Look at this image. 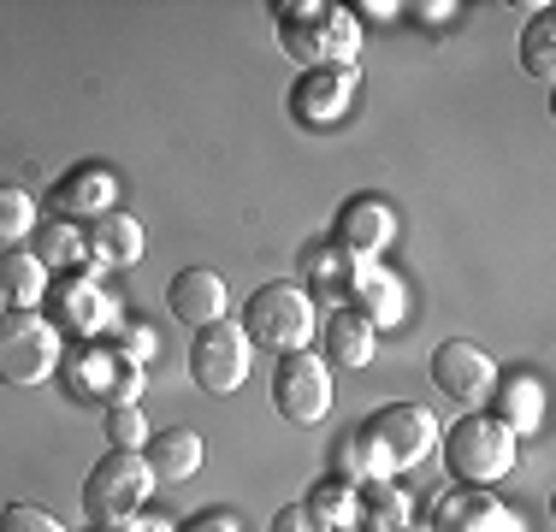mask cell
<instances>
[{"instance_id": "1", "label": "cell", "mask_w": 556, "mask_h": 532, "mask_svg": "<svg viewBox=\"0 0 556 532\" xmlns=\"http://www.w3.org/2000/svg\"><path fill=\"white\" fill-rule=\"evenodd\" d=\"M278 42L290 60H302V72H320V65H355L362 48V24L350 7H320V0H278Z\"/></svg>"}, {"instance_id": "2", "label": "cell", "mask_w": 556, "mask_h": 532, "mask_svg": "<svg viewBox=\"0 0 556 532\" xmlns=\"http://www.w3.org/2000/svg\"><path fill=\"white\" fill-rule=\"evenodd\" d=\"M439 449H444V468L456 485H497V479L515 468V456H521V438L473 408V415H462L439 438Z\"/></svg>"}, {"instance_id": "3", "label": "cell", "mask_w": 556, "mask_h": 532, "mask_svg": "<svg viewBox=\"0 0 556 532\" xmlns=\"http://www.w3.org/2000/svg\"><path fill=\"white\" fill-rule=\"evenodd\" d=\"M314 326H320V314H314V296L302 284H261L255 296L243 302V338L255 343V350H308Z\"/></svg>"}, {"instance_id": "4", "label": "cell", "mask_w": 556, "mask_h": 532, "mask_svg": "<svg viewBox=\"0 0 556 532\" xmlns=\"http://www.w3.org/2000/svg\"><path fill=\"white\" fill-rule=\"evenodd\" d=\"M355 438H362V444L379 456V468L396 473V468L427 461L432 449H439L444 426H439L432 408H420V403H386V408H374V415L355 426Z\"/></svg>"}, {"instance_id": "5", "label": "cell", "mask_w": 556, "mask_h": 532, "mask_svg": "<svg viewBox=\"0 0 556 532\" xmlns=\"http://www.w3.org/2000/svg\"><path fill=\"white\" fill-rule=\"evenodd\" d=\"M149 491H154V473L142 461V449H108L84 479V509L96 527H118L130 515H142Z\"/></svg>"}, {"instance_id": "6", "label": "cell", "mask_w": 556, "mask_h": 532, "mask_svg": "<svg viewBox=\"0 0 556 532\" xmlns=\"http://www.w3.org/2000/svg\"><path fill=\"white\" fill-rule=\"evenodd\" d=\"M60 367V331L48 326L42 314H0V384H18V391H30V384H42L48 372Z\"/></svg>"}, {"instance_id": "7", "label": "cell", "mask_w": 556, "mask_h": 532, "mask_svg": "<svg viewBox=\"0 0 556 532\" xmlns=\"http://www.w3.org/2000/svg\"><path fill=\"white\" fill-rule=\"evenodd\" d=\"M273 408L290 426H320L332 415V367L314 350H290L273 367Z\"/></svg>"}, {"instance_id": "8", "label": "cell", "mask_w": 556, "mask_h": 532, "mask_svg": "<svg viewBox=\"0 0 556 532\" xmlns=\"http://www.w3.org/2000/svg\"><path fill=\"white\" fill-rule=\"evenodd\" d=\"M249 367H255V343L243 338V326H237V319H214V326L195 331V343H190V379L202 384L207 396H231L237 384L249 379Z\"/></svg>"}, {"instance_id": "9", "label": "cell", "mask_w": 556, "mask_h": 532, "mask_svg": "<svg viewBox=\"0 0 556 532\" xmlns=\"http://www.w3.org/2000/svg\"><path fill=\"white\" fill-rule=\"evenodd\" d=\"M48 326L60 331V338H96V331L118 326V302L101 290L96 273H60L48 278Z\"/></svg>"}, {"instance_id": "10", "label": "cell", "mask_w": 556, "mask_h": 532, "mask_svg": "<svg viewBox=\"0 0 556 532\" xmlns=\"http://www.w3.org/2000/svg\"><path fill=\"white\" fill-rule=\"evenodd\" d=\"M391 237H396V213L386 195H350L332 219V249H343L355 266L379 261L391 249Z\"/></svg>"}, {"instance_id": "11", "label": "cell", "mask_w": 556, "mask_h": 532, "mask_svg": "<svg viewBox=\"0 0 556 532\" xmlns=\"http://www.w3.org/2000/svg\"><path fill=\"white\" fill-rule=\"evenodd\" d=\"M432 384H439L450 403L480 408L485 396H492V384H497V367H492V355L473 350L468 338H444L439 350H432Z\"/></svg>"}, {"instance_id": "12", "label": "cell", "mask_w": 556, "mask_h": 532, "mask_svg": "<svg viewBox=\"0 0 556 532\" xmlns=\"http://www.w3.org/2000/svg\"><path fill=\"white\" fill-rule=\"evenodd\" d=\"M355 84H362V72L355 65H320V72H302L296 84H290V113L302 118V125H314V130H326V125H338L343 113H350V101H355Z\"/></svg>"}, {"instance_id": "13", "label": "cell", "mask_w": 556, "mask_h": 532, "mask_svg": "<svg viewBox=\"0 0 556 532\" xmlns=\"http://www.w3.org/2000/svg\"><path fill=\"white\" fill-rule=\"evenodd\" d=\"M432 532H521V521L485 485H456L432 503Z\"/></svg>"}, {"instance_id": "14", "label": "cell", "mask_w": 556, "mask_h": 532, "mask_svg": "<svg viewBox=\"0 0 556 532\" xmlns=\"http://www.w3.org/2000/svg\"><path fill=\"white\" fill-rule=\"evenodd\" d=\"M48 202H54L60 219H101V213H113V202H118V183H113L108 166L84 160V166H72L54 190H48Z\"/></svg>"}, {"instance_id": "15", "label": "cell", "mask_w": 556, "mask_h": 532, "mask_svg": "<svg viewBox=\"0 0 556 532\" xmlns=\"http://www.w3.org/2000/svg\"><path fill=\"white\" fill-rule=\"evenodd\" d=\"M166 308L190 331L214 326V319H225V278L207 273V266H184V273L166 284Z\"/></svg>"}, {"instance_id": "16", "label": "cell", "mask_w": 556, "mask_h": 532, "mask_svg": "<svg viewBox=\"0 0 556 532\" xmlns=\"http://www.w3.org/2000/svg\"><path fill=\"white\" fill-rule=\"evenodd\" d=\"M492 420L509 426L515 438L539 432V420H545V379H533V372H509V379L492 384Z\"/></svg>"}, {"instance_id": "17", "label": "cell", "mask_w": 556, "mask_h": 532, "mask_svg": "<svg viewBox=\"0 0 556 532\" xmlns=\"http://www.w3.org/2000/svg\"><path fill=\"white\" fill-rule=\"evenodd\" d=\"M374 343H379V331L367 326L355 308H332L326 314V326H320V362L326 367H367L374 362Z\"/></svg>"}, {"instance_id": "18", "label": "cell", "mask_w": 556, "mask_h": 532, "mask_svg": "<svg viewBox=\"0 0 556 532\" xmlns=\"http://www.w3.org/2000/svg\"><path fill=\"white\" fill-rule=\"evenodd\" d=\"M142 461H149L154 485H184V479L202 468V432H190V426L154 432L149 444H142Z\"/></svg>"}, {"instance_id": "19", "label": "cell", "mask_w": 556, "mask_h": 532, "mask_svg": "<svg viewBox=\"0 0 556 532\" xmlns=\"http://www.w3.org/2000/svg\"><path fill=\"white\" fill-rule=\"evenodd\" d=\"M350 308L367 319V326H396L403 319V284L386 273V261H367L355 266V284H350Z\"/></svg>"}, {"instance_id": "20", "label": "cell", "mask_w": 556, "mask_h": 532, "mask_svg": "<svg viewBox=\"0 0 556 532\" xmlns=\"http://www.w3.org/2000/svg\"><path fill=\"white\" fill-rule=\"evenodd\" d=\"M89 273L96 266H130L142 261V219H130V213H101V219H89Z\"/></svg>"}, {"instance_id": "21", "label": "cell", "mask_w": 556, "mask_h": 532, "mask_svg": "<svg viewBox=\"0 0 556 532\" xmlns=\"http://www.w3.org/2000/svg\"><path fill=\"white\" fill-rule=\"evenodd\" d=\"M408 491L391 479H367L355 485V532H403L408 527Z\"/></svg>"}, {"instance_id": "22", "label": "cell", "mask_w": 556, "mask_h": 532, "mask_svg": "<svg viewBox=\"0 0 556 532\" xmlns=\"http://www.w3.org/2000/svg\"><path fill=\"white\" fill-rule=\"evenodd\" d=\"M0 296L12 302V308H42L48 296V266L42 255H30V249H0Z\"/></svg>"}, {"instance_id": "23", "label": "cell", "mask_w": 556, "mask_h": 532, "mask_svg": "<svg viewBox=\"0 0 556 532\" xmlns=\"http://www.w3.org/2000/svg\"><path fill=\"white\" fill-rule=\"evenodd\" d=\"M350 284H355V261L343 249H332V243L302 249V290L308 296H350Z\"/></svg>"}, {"instance_id": "24", "label": "cell", "mask_w": 556, "mask_h": 532, "mask_svg": "<svg viewBox=\"0 0 556 532\" xmlns=\"http://www.w3.org/2000/svg\"><path fill=\"white\" fill-rule=\"evenodd\" d=\"M302 509H308V521L326 527V532H355V485L326 473V479H314V485H308Z\"/></svg>"}, {"instance_id": "25", "label": "cell", "mask_w": 556, "mask_h": 532, "mask_svg": "<svg viewBox=\"0 0 556 532\" xmlns=\"http://www.w3.org/2000/svg\"><path fill=\"white\" fill-rule=\"evenodd\" d=\"M36 243H42V266H60V273H89V243L72 219H48L36 225Z\"/></svg>"}, {"instance_id": "26", "label": "cell", "mask_w": 556, "mask_h": 532, "mask_svg": "<svg viewBox=\"0 0 556 532\" xmlns=\"http://www.w3.org/2000/svg\"><path fill=\"white\" fill-rule=\"evenodd\" d=\"M521 65L539 77V84L556 77V18H551V7H539L533 24L521 30Z\"/></svg>"}, {"instance_id": "27", "label": "cell", "mask_w": 556, "mask_h": 532, "mask_svg": "<svg viewBox=\"0 0 556 532\" xmlns=\"http://www.w3.org/2000/svg\"><path fill=\"white\" fill-rule=\"evenodd\" d=\"M113 367H118L113 350L84 343V350L72 355V391H77V396H108V391H113Z\"/></svg>"}, {"instance_id": "28", "label": "cell", "mask_w": 556, "mask_h": 532, "mask_svg": "<svg viewBox=\"0 0 556 532\" xmlns=\"http://www.w3.org/2000/svg\"><path fill=\"white\" fill-rule=\"evenodd\" d=\"M36 231V195L30 190H0V243H24Z\"/></svg>"}, {"instance_id": "29", "label": "cell", "mask_w": 556, "mask_h": 532, "mask_svg": "<svg viewBox=\"0 0 556 532\" xmlns=\"http://www.w3.org/2000/svg\"><path fill=\"white\" fill-rule=\"evenodd\" d=\"M108 438H113V449H142L149 444V420H142V403H113L108 408Z\"/></svg>"}, {"instance_id": "30", "label": "cell", "mask_w": 556, "mask_h": 532, "mask_svg": "<svg viewBox=\"0 0 556 532\" xmlns=\"http://www.w3.org/2000/svg\"><path fill=\"white\" fill-rule=\"evenodd\" d=\"M0 532H65L48 509H36V503H7L0 509Z\"/></svg>"}, {"instance_id": "31", "label": "cell", "mask_w": 556, "mask_h": 532, "mask_svg": "<svg viewBox=\"0 0 556 532\" xmlns=\"http://www.w3.org/2000/svg\"><path fill=\"white\" fill-rule=\"evenodd\" d=\"M142 391H149V372H142L137 362H125V355H118V367H113V391H108V408H113V403H137Z\"/></svg>"}, {"instance_id": "32", "label": "cell", "mask_w": 556, "mask_h": 532, "mask_svg": "<svg viewBox=\"0 0 556 532\" xmlns=\"http://www.w3.org/2000/svg\"><path fill=\"white\" fill-rule=\"evenodd\" d=\"M154 350H161V338H154V326H125V338H118V350H113V355H125V362L149 367V362H154Z\"/></svg>"}, {"instance_id": "33", "label": "cell", "mask_w": 556, "mask_h": 532, "mask_svg": "<svg viewBox=\"0 0 556 532\" xmlns=\"http://www.w3.org/2000/svg\"><path fill=\"white\" fill-rule=\"evenodd\" d=\"M267 532H326V527H314L308 521V509H302V503H290V509H278L273 515V527Z\"/></svg>"}, {"instance_id": "34", "label": "cell", "mask_w": 556, "mask_h": 532, "mask_svg": "<svg viewBox=\"0 0 556 532\" xmlns=\"http://www.w3.org/2000/svg\"><path fill=\"white\" fill-rule=\"evenodd\" d=\"M184 532H243V527H237V521H231V515H225V509H214V515H195V521L184 527Z\"/></svg>"}, {"instance_id": "35", "label": "cell", "mask_w": 556, "mask_h": 532, "mask_svg": "<svg viewBox=\"0 0 556 532\" xmlns=\"http://www.w3.org/2000/svg\"><path fill=\"white\" fill-rule=\"evenodd\" d=\"M113 532H178V527H166V521H154V515H130V521H118Z\"/></svg>"}, {"instance_id": "36", "label": "cell", "mask_w": 556, "mask_h": 532, "mask_svg": "<svg viewBox=\"0 0 556 532\" xmlns=\"http://www.w3.org/2000/svg\"><path fill=\"white\" fill-rule=\"evenodd\" d=\"M403 532H432V527H403Z\"/></svg>"}, {"instance_id": "37", "label": "cell", "mask_w": 556, "mask_h": 532, "mask_svg": "<svg viewBox=\"0 0 556 532\" xmlns=\"http://www.w3.org/2000/svg\"><path fill=\"white\" fill-rule=\"evenodd\" d=\"M89 532H113V527H89Z\"/></svg>"}, {"instance_id": "38", "label": "cell", "mask_w": 556, "mask_h": 532, "mask_svg": "<svg viewBox=\"0 0 556 532\" xmlns=\"http://www.w3.org/2000/svg\"><path fill=\"white\" fill-rule=\"evenodd\" d=\"M0 302H7V296H0Z\"/></svg>"}]
</instances>
